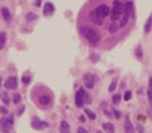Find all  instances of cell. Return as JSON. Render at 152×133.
<instances>
[{
    "mask_svg": "<svg viewBox=\"0 0 152 133\" xmlns=\"http://www.w3.org/2000/svg\"><path fill=\"white\" fill-rule=\"evenodd\" d=\"M80 31H81V34H83L92 45H97V43H99L100 34H99L95 28H92V27H81Z\"/></svg>",
    "mask_w": 152,
    "mask_h": 133,
    "instance_id": "cell-1",
    "label": "cell"
},
{
    "mask_svg": "<svg viewBox=\"0 0 152 133\" xmlns=\"http://www.w3.org/2000/svg\"><path fill=\"white\" fill-rule=\"evenodd\" d=\"M92 98L89 96V93L86 92V89H78L77 90V95H75V105L78 106V108H81V106H84V104H90Z\"/></svg>",
    "mask_w": 152,
    "mask_h": 133,
    "instance_id": "cell-2",
    "label": "cell"
},
{
    "mask_svg": "<svg viewBox=\"0 0 152 133\" xmlns=\"http://www.w3.org/2000/svg\"><path fill=\"white\" fill-rule=\"evenodd\" d=\"M132 13H133V3L132 2H127V3L124 5V12H123L121 19H120V27H124L125 24L129 22Z\"/></svg>",
    "mask_w": 152,
    "mask_h": 133,
    "instance_id": "cell-3",
    "label": "cell"
},
{
    "mask_svg": "<svg viewBox=\"0 0 152 133\" xmlns=\"http://www.w3.org/2000/svg\"><path fill=\"white\" fill-rule=\"evenodd\" d=\"M124 12V6L121 5L120 0H114V8L111 10V21H117L118 18H121Z\"/></svg>",
    "mask_w": 152,
    "mask_h": 133,
    "instance_id": "cell-4",
    "label": "cell"
},
{
    "mask_svg": "<svg viewBox=\"0 0 152 133\" xmlns=\"http://www.w3.org/2000/svg\"><path fill=\"white\" fill-rule=\"evenodd\" d=\"M83 80H84V84H86V87H89V89L95 87V84L97 83V77H96L95 74H90V73L84 74Z\"/></svg>",
    "mask_w": 152,
    "mask_h": 133,
    "instance_id": "cell-5",
    "label": "cell"
},
{
    "mask_svg": "<svg viewBox=\"0 0 152 133\" xmlns=\"http://www.w3.org/2000/svg\"><path fill=\"white\" fill-rule=\"evenodd\" d=\"M12 124H14V117H12V115L2 118V123H0V126H2V130H3L5 133H9V130L12 129Z\"/></svg>",
    "mask_w": 152,
    "mask_h": 133,
    "instance_id": "cell-6",
    "label": "cell"
},
{
    "mask_svg": "<svg viewBox=\"0 0 152 133\" xmlns=\"http://www.w3.org/2000/svg\"><path fill=\"white\" fill-rule=\"evenodd\" d=\"M89 18H90V21L93 22V24H97V25H100V24H104V18L97 13V10L96 9H93L90 13H89Z\"/></svg>",
    "mask_w": 152,
    "mask_h": 133,
    "instance_id": "cell-7",
    "label": "cell"
},
{
    "mask_svg": "<svg viewBox=\"0 0 152 133\" xmlns=\"http://www.w3.org/2000/svg\"><path fill=\"white\" fill-rule=\"evenodd\" d=\"M16 86H18V80H16L15 75H10V77L6 80V82H5V87L9 89V90H15Z\"/></svg>",
    "mask_w": 152,
    "mask_h": 133,
    "instance_id": "cell-8",
    "label": "cell"
},
{
    "mask_svg": "<svg viewBox=\"0 0 152 133\" xmlns=\"http://www.w3.org/2000/svg\"><path fill=\"white\" fill-rule=\"evenodd\" d=\"M96 10H97V13H99V15L100 16H102V18H106L108 15H109V8L106 6V5H99L97 8H96Z\"/></svg>",
    "mask_w": 152,
    "mask_h": 133,
    "instance_id": "cell-9",
    "label": "cell"
},
{
    "mask_svg": "<svg viewBox=\"0 0 152 133\" xmlns=\"http://www.w3.org/2000/svg\"><path fill=\"white\" fill-rule=\"evenodd\" d=\"M31 126H33V129H35V130H43V129H46V127H47V123L40 121V120L34 118L33 121H31Z\"/></svg>",
    "mask_w": 152,
    "mask_h": 133,
    "instance_id": "cell-10",
    "label": "cell"
},
{
    "mask_svg": "<svg viewBox=\"0 0 152 133\" xmlns=\"http://www.w3.org/2000/svg\"><path fill=\"white\" fill-rule=\"evenodd\" d=\"M124 132L125 133H134V127H133V124H132L129 117L124 118Z\"/></svg>",
    "mask_w": 152,
    "mask_h": 133,
    "instance_id": "cell-11",
    "label": "cell"
},
{
    "mask_svg": "<svg viewBox=\"0 0 152 133\" xmlns=\"http://www.w3.org/2000/svg\"><path fill=\"white\" fill-rule=\"evenodd\" d=\"M59 132H61V133H71V127H70L68 121H61Z\"/></svg>",
    "mask_w": 152,
    "mask_h": 133,
    "instance_id": "cell-12",
    "label": "cell"
},
{
    "mask_svg": "<svg viewBox=\"0 0 152 133\" xmlns=\"http://www.w3.org/2000/svg\"><path fill=\"white\" fill-rule=\"evenodd\" d=\"M50 101H52V96H50V95H42L40 98H39V102L42 104V105H49L50 104Z\"/></svg>",
    "mask_w": 152,
    "mask_h": 133,
    "instance_id": "cell-13",
    "label": "cell"
},
{
    "mask_svg": "<svg viewBox=\"0 0 152 133\" xmlns=\"http://www.w3.org/2000/svg\"><path fill=\"white\" fill-rule=\"evenodd\" d=\"M102 129H104L106 133H114V132H115V127H114L112 123H104V124H102Z\"/></svg>",
    "mask_w": 152,
    "mask_h": 133,
    "instance_id": "cell-14",
    "label": "cell"
},
{
    "mask_svg": "<svg viewBox=\"0 0 152 133\" xmlns=\"http://www.w3.org/2000/svg\"><path fill=\"white\" fill-rule=\"evenodd\" d=\"M53 10H55V6L52 3H46L44 5V15H52Z\"/></svg>",
    "mask_w": 152,
    "mask_h": 133,
    "instance_id": "cell-15",
    "label": "cell"
},
{
    "mask_svg": "<svg viewBox=\"0 0 152 133\" xmlns=\"http://www.w3.org/2000/svg\"><path fill=\"white\" fill-rule=\"evenodd\" d=\"M118 28H120V24H118L117 21H112V22L108 25V30H109V33H115Z\"/></svg>",
    "mask_w": 152,
    "mask_h": 133,
    "instance_id": "cell-16",
    "label": "cell"
},
{
    "mask_svg": "<svg viewBox=\"0 0 152 133\" xmlns=\"http://www.w3.org/2000/svg\"><path fill=\"white\" fill-rule=\"evenodd\" d=\"M151 30H152V15L148 18V21H146V24H145V33L148 34Z\"/></svg>",
    "mask_w": 152,
    "mask_h": 133,
    "instance_id": "cell-17",
    "label": "cell"
},
{
    "mask_svg": "<svg viewBox=\"0 0 152 133\" xmlns=\"http://www.w3.org/2000/svg\"><path fill=\"white\" fill-rule=\"evenodd\" d=\"M2 15H3L5 21H10V13H9V9L7 8H3L2 9Z\"/></svg>",
    "mask_w": 152,
    "mask_h": 133,
    "instance_id": "cell-18",
    "label": "cell"
},
{
    "mask_svg": "<svg viewBox=\"0 0 152 133\" xmlns=\"http://www.w3.org/2000/svg\"><path fill=\"white\" fill-rule=\"evenodd\" d=\"M6 43V33H0V49H3Z\"/></svg>",
    "mask_w": 152,
    "mask_h": 133,
    "instance_id": "cell-19",
    "label": "cell"
},
{
    "mask_svg": "<svg viewBox=\"0 0 152 133\" xmlns=\"http://www.w3.org/2000/svg\"><path fill=\"white\" fill-rule=\"evenodd\" d=\"M0 98H2V101L5 102V105L9 104V96H7V93H6V92H2V93H0Z\"/></svg>",
    "mask_w": 152,
    "mask_h": 133,
    "instance_id": "cell-20",
    "label": "cell"
},
{
    "mask_svg": "<svg viewBox=\"0 0 152 133\" xmlns=\"http://www.w3.org/2000/svg\"><path fill=\"white\" fill-rule=\"evenodd\" d=\"M86 115H87L89 118H92V120H95V118H96V114H95L93 111H90L89 108H86Z\"/></svg>",
    "mask_w": 152,
    "mask_h": 133,
    "instance_id": "cell-21",
    "label": "cell"
},
{
    "mask_svg": "<svg viewBox=\"0 0 152 133\" xmlns=\"http://www.w3.org/2000/svg\"><path fill=\"white\" fill-rule=\"evenodd\" d=\"M30 82H31V77H30V75H27V74H25V75L22 77V83H24L25 86H27V84H30Z\"/></svg>",
    "mask_w": 152,
    "mask_h": 133,
    "instance_id": "cell-22",
    "label": "cell"
},
{
    "mask_svg": "<svg viewBox=\"0 0 152 133\" xmlns=\"http://www.w3.org/2000/svg\"><path fill=\"white\" fill-rule=\"evenodd\" d=\"M117 87V80H112V83L109 84V92H114Z\"/></svg>",
    "mask_w": 152,
    "mask_h": 133,
    "instance_id": "cell-23",
    "label": "cell"
},
{
    "mask_svg": "<svg viewBox=\"0 0 152 133\" xmlns=\"http://www.w3.org/2000/svg\"><path fill=\"white\" fill-rule=\"evenodd\" d=\"M132 95H133V93H132L130 90H127V92L124 93V99H125V101H130V99H132Z\"/></svg>",
    "mask_w": 152,
    "mask_h": 133,
    "instance_id": "cell-24",
    "label": "cell"
},
{
    "mask_svg": "<svg viewBox=\"0 0 152 133\" xmlns=\"http://www.w3.org/2000/svg\"><path fill=\"white\" fill-rule=\"evenodd\" d=\"M120 101H121V96H120V95H114V96H112V102H114V104H118Z\"/></svg>",
    "mask_w": 152,
    "mask_h": 133,
    "instance_id": "cell-25",
    "label": "cell"
},
{
    "mask_svg": "<svg viewBox=\"0 0 152 133\" xmlns=\"http://www.w3.org/2000/svg\"><path fill=\"white\" fill-rule=\"evenodd\" d=\"M19 101H21V95H19V93H15V95H14V102L18 104Z\"/></svg>",
    "mask_w": 152,
    "mask_h": 133,
    "instance_id": "cell-26",
    "label": "cell"
},
{
    "mask_svg": "<svg viewBox=\"0 0 152 133\" xmlns=\"http://www.w3.org/2000/svg\"><path fill=\"white\" fill-rule=\"evenodd\" d=\"M136 56H137L139 59H142V49H140V47L136 49Z\"/></svg>",
    "mask_w": 152,
    "mask_h": 133,
    "instance_id": "cell-27",
    "label": "cell"
},
{
    "mask_svg": "<svg viewBox=\"0 0 152 133\" xmlns=\"http://www.w3.org/2000/svg\"><path fill=\"white\" fill-rule=\"evenodd\" d=\"M148 98H149V101L152 102V86L148 87Z\"/></svg>",
    "mask_w": 152,
    "mask_h": 133,
    "instance_id": "cell-28",
    "label": "cell"
},
{
    "mask_svg": "<svg viewBox=\"0 0 152 133\" xmlns=\"http://www.w3.org/2000/svg\"><path fill=\"white\" fill-rule=\"evenodd\" d=\"M27 19H28V21H33V19H35V15H34V13H28V15H27Z\"/></svg>",
    "mask_w": 152,
    "mask_h": 133,
    "instance_id": "cell-29",
    "label": "cell"
},
{
    "mask_svg": "<svg viewBox=\"0 0 152 133\" xmlns=\"http://www.w3.org/2000/svg\"><path fill=\"white\" fill-rule=\"evenodd\" d=\"M77 133H89V132H87V130H86L84 127H80V129L77 130Z\"/></svg>",
    "mask_w": 152,
    "mask_h": 133,
    "instance_id": "cell-30",
    "label": "cell"
},
{
    "mask_svg": "<svg viewBox=\"0 0 152 133\" xmlns=\"http://www.w3.org/2000/svg\"><path fill=\"white\" fill-rule=\"evenodd\" d=\"M114 115H115V118H121V114H120V111H114Z\"/></svg>",
    "mask_w": 152,
    "mask_h": 133,
    "instance_id": "cell-31",
    "label": "cell"
},
{
    "mask_svg": "<svg viewBox=\"0 0 152 133\" xmlns=\"http://www.w3.org/2000/svg\"><path fill=\"white\" fill-rule=\"evenodd\" d=\"M0 112H2V114H7V110L2 106V108H0Z\"/></svg>",
    "mask_w": 152,
    "mask_h": 133,
    "instance_id": "cell-32",
    "label": "cell"
},
{
    "mask_svg": "<svg viewBox=\"0 0 152 133\" xmlns=\"http://www.w3.org/2000/svg\"><path fill=\"white\" fill-rule=\"evenodd\" d=\"M34 5H35V6H40V5H42V0H35Z\"/></svg>",
    "mask_w": 152,
    "mask_h": 133,
    "instance_id": "cell-33",
    "label": "cell"
},
{
    "mask_svg": "<svg viewBox=\"0 0 152 133\" xmlns=\"http://www.w3.org/2000/svg\"><path fill=\"white\" fill-rule=\"evenodd\" d=\"M137 130L140 132V133H143V127H142V126H139V127H137Z\"/></svg>",
    "mask_w": 152,
    "mask_h": 133,
    "instance_id": "cell-34",
    "label": "cell"
},
{
    "mask_svg": "<svg viewBox=\"0 0 152 133\" xmlns=\"http://www.w3.org/2000/svg\"><path fill=\"white\" fill-rule=\"evenodd\" d=\"M149 114H151V115H152V105H151V106H149Z\"/></svg>",
    "mask_w": 152,
    "mask_h": 133,
    "instance_id": "cell-35",
    "label": "cell"
},
{
    "mask_svg": "<svg viewBox=\"0 0 152 133\" xmlns=\"http://www.w3.org/2000/svg\"><path fill=\"white\" fill-rule=\"evenodd\" d=\"M0 86H2V78H0Z\"/></svg>",
    "mask_w": 152,
    "mask_h": 133,
    "instance_id": "cell-36",
    "label": "cell"
},
{
    "mask_svg": "<svg viewBox=\"0 0 152 133\" xmlns=\"http://www.w3.org/2000/svg\"><path fill=\"white\" fill-rule=\"evenodd\" d=\"M97 133H102V132H100V130H97Z\"/></svg>",
    "mask_w": 152,
    "mask_h": 133,
    "instance_id": "cell-37",
    "label": "cell"
}]
</instances>
